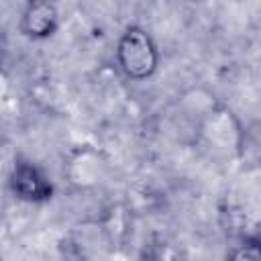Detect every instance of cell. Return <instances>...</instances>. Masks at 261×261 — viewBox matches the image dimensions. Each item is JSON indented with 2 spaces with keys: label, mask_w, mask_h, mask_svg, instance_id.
<instances>
[{
  "label": "cell",
  "mask_w": 261,
  "mask_h": 261,
  "mask_svg": "<svg viewBox=\"0 0 261 261\" xmlns=\"http://www.w3.org/2000/svg\"><path fill=\"white\" fill-rule=\"evenodd\" d=\"M57 22H59L57 8L49 0H33L22 12V31L35 39L49 37L57 29Z\"/></svg>",
  "instance_id": "2"
},
{
  "label": "cell",
  "mask_w": 261,
  "mask_h": 261,
  "mask_svg": "<svg viewBox=\"0 0 261 261\" xmlns=\"http://www.w3.org/2000/svg\"><path fill=\"white\" fill-rule=\"evenodd\" d=\"M116 59L130 80H147L157 69L159 53L153 39L141 27H128L118 41Z\"/></svg>",
  "instance_id": "1"
},
{
  "label": "cell",
  "mask_w": 261,
  "mask_h": 261,
  "mask_svg": "<svg viewBox=\"0 0 261 261\" xmlns=\"http://www.w3.org/2000/svg\"><path fill=\"white\" fill-rule=\"evenodd\" d=\"M12 186H14V192L27 200H41V198H47V194L51 192L45 177L35 167H31L27 163H20L14 169Z\"/></svg>",
  "instance_id": "3"
}]
</instances>
